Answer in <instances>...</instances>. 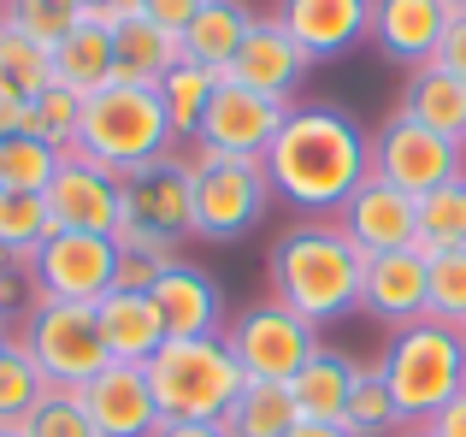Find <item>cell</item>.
<instances>
[{"label": "cell", "mask_w": 466, "mask_h": 437, "mask_svg": "<svg viewBox=\"0 0 466 437\" xmlns=\"http://www.w3.org/2000/svg\"><path fill=\"white\" fill-rule=\"evenodd\" d=\"M113 54H118V77L113 83L159 89V77L183 59V36H171L166 24H154V18H142V12H137V18H125L113 30Z\"/></svg>", "instance_id": "25"}, {"label": "cell", "mask_w": 466, "mask_h": 437, "mask_svg": "<svg viewBox=\"0 0 466 437\" xmlns=\"http://www.w3.org/2000/svg\"><path fill=\"white\" fill-rule=\"evenodd\" d=\"M284 118H289V101H272V95H254V89H242V83L218 77L195 142L225 154V160H266V148H272V137L284 130Z\"/></svg>", "instance_id": "11"}, {"label": "cell", "mask_w": 466, "mask_h": 437, "mask_svg": "<svg viewBox=\"0 0 466 437\" xmlns=\"http://www.w3.org/2000/svg\"><path fill=\"white\" fill-rule=\"evenodd\" d=\"M154 301L171 337H225V290L195 260H171L154 278Z\"/></svg>", "instance_id": "20"}, {"label": "cell", "mask_w": 466, "mask_h": 437, "mask_svg": "<svg viewBox=\"0 0 466 437\" xmlns=\"http://www.w3.org/2000/svg\"><path fill=\"white\" fill-rule=\"evenodd\" d=\"M166 272L159 260H142V254H125L118 260V290H154V278Z\"/></svg>", "instance_id": "42"}, {"label": "cell", "mask_w": 466, "mask_h": 437, "mask_svg": "<svg viewBox=\"0 0 466 437\" xmlns=\"http://www.w3.org/2000/svg\"><path fill=\"white\" fill-rule=\"evenodd\" d=\"M225 343L237 355V367L260 384H289L301 367L319 355V325L289 313L284 301H260V308H242L237 320L225 325Z\"/></svg>", "instance_id": "8"}, {"label": "cell", "mask_w": 466, "mask_h": 437, "mask_svg": "<svg viewBox=\"0 0 466 437\" xmlns=\"http://www.w3.org/2000/svg\"><path fill=\"white\" fill-rule=\"evenodd\" d=\"M413 249L431 260V254H449V249H466V178L455 184L420 196V242Z\"/></svg>", "instance_id": "33"}, {"label": "cell", "mask_w": 466, "mask_h": 437, "mask_svg": "<svg viewBox=\"0 0 466 437\" xmlns=\"http://www.w3.org/2000/svg\"><path fill=\"white\" fill-rule=\"evenodd\" d=\"M125 218L142 230H159L171 242L195 237V172H189V160L166 154L148 172L125 178Z\"/></svg>", "instance_id": "14"}, {"label": "cell", "mask_w": 466, "mask_h": 437, "mask_svg": "<svg viewBox=\"0 0 466 437\" xmlns=\"http://www.w3.org/2000/svg\"><path fill=\"white\" fill-rule=\"evenodd\" d=\"M0 343H6V331H0Z\"/></svg>", "instance_id": "51"}, {"label": "cell", "mask_w": 466, "mask_h": 437, "mask_svg": "<svg viewBox=\"0 0 466 437\" xmlns=\"http://www.w3.org/2000/svg\"><path fill=\"white\" fill-rule=\"evenodd\" d=\"M54 237V218H47L42 196H18V189H0V260L30 266V254Z\"/></svg>", "instance_id": "31"}, {"label": "cell", "mask_w": 466, "mask_h": 437, "mask_svg": "<svg viewBox=\"0 0 466 437\" xmlns=\"http://www.w3.org/2000/svg\"><path fill=\"white\" fill-rule=\"evenodd\" d=\"M54 6H66V12H77V18H83V12H89L95 0H54Z\"/></svg>", "instance_id": "47"}, {"label": "cell", "mask_w": 466, "mask_h": 437, "mask_svg": "<svg viewBox=\"0 0 466 437\" xmlns=\"http://www.w3.org/2000/svg\"><path fill=\"white\" fill-rule=\"evenodd\" d=\"M47 83H54V54H47L42 42H30L18 24L0 18V89H12V95H24V101H35Z\"/></svg>", "instance_id": "32"}, {"label": "cell", "mask_w": 466, "mask_h": 437, "mask_svg": "<svg viewBox=\"0 0 466 437\" xmlns=\"http://www.w3.org/2000/svg\"><path fill=\"white\" fill-rule=\"evenodd\" d=\"M101 313V337H106V355L113 361H130V367H148L166 343V313H159L154 290H106L95 301Z\"/></svg>", "instance_id": "21"}, {"label": "cell", "mask_w": 466, "mask_h": 437, "mask_svg": "<svg viewBox=\"0 0 466 437\" xmlns=\"http://www.w3.org/2000/svg\"><path fill=\"white\" fill-rule=\"evenodd\" d=\"M461 337H466V325H461Z\"/></svg>", "instance_id": "52"}, {"label": "cell", "mask_w": 466, "mask_h": 437, "mask_svg": "<svg viewBox=\"0 0 466 437\" xmlns=\"http://www.w3.org/2000/svg\"><path fill=\"white\" fill-rule=\"evenodd\" d=\"M183 160H189V172H195V237H207V242L248 237L266 218V208L278 201L260 160H225V154L201 148V142H195Z\"/></svg>", "instance_id": "7"}, {"label": "cell", "mask_w": 466, "mask_h": 437, "mask_svg": "<svg viewBox=\"0 0 466 437\" xmlns=\"http://www.w3.org/2000/svg\"><path fill=\"white\" fill-rule=\"evenodd\" d=\"M425 320L466 325V249L431 254V290H425Z\"/></svg>", "instance_id": "35"}, {"label": "cell", "mask_w": 466, "mask_h": 437, "mask_svg": "<svg viewBox=\"0 0 466 437\" xmlns=\"http://www.w3.org/2000/svg\"><path fill=\"white\" fill-rule=\"evenodd\" d=\"M372 178L408 189V196H431V189L466 178V142H449V137H437V130L396 113L372 137Z\"/></svg>", "instance_id": "10"}, {"label": "cell", "mask_w": 466, "mask_h": 437, "mask_svg": "<svg viewBox=\"0 0 466 437\" xmlns=\"http://www.w3.org/2000/svg\"><path fill=\"white\" fill-rule=\"evenodd\" d=\"M148 384L159 420H225L248 372L237 367L225 337H166L159 355L148 361Z\"/></svg>", "instance_id": "5"}, {"label": "cell", "mask_w": 466, "mask_h": 437, "mask_svg": "<svg viewBox=\"0 0 466 437\" xmlns=\"http://www.w3.org/2000/svg\"><path fill=\"white\" fill-rule=\"evenodd\" d=\"M71 154H83V160L106 166L118 178H137L154 160L177 154V130L166 118L159 89L106 83V89L83 95V118H77V137H71Z\"/></svg>", "instance_id": "3"}, {"label": "cell", "mask_w": 466, "mask_h": 437, "mask_svg": "<svg viewBox=\"0 0 466 437\" xmlns=\"http://www.w3.org/2000/svg\"><path fill=\"white\" fill-rule=\"evenodd\" d=\"M47 201V218H54V230H95V237H113L118 225H125V178L106 172V166L83 160V154L66 148V160H59L54 184L42 189Z\"/></svg>", "instance_id": "12"}, {"label": "cell", "mask_w": 466, "mask_h": 437, "mask_svg": "<svg viewBox=\"0 0 466 437\" xmlns=\"http://www.w3.org/2000/svg\"><path fill=\"white\" fill-rule=\"evenodd\" d=\"M195 12H201V0H142V18L166 24L171 36H183L195 24Z\"/></svg>", "instance_id": "40"}, {"label": "cell", "mask_w": 466, "mask_h": 437, "mask_svg": "<svg viewBox=\"0 0 466 437\" xmlns=\"http://www.w3.org/2000/svg\"><path fill=\"white\" fill-rule=\"evenodd\" d=\"M396 437H437V432H431V426H401Z\"/></svg>", "instance_id": "48"}, {"label": "cell", "mask_w": 466, "mask_h": 437, "mask_svg": "<svg viewBox=\"0 0 466 437\" xmlns=\"http://www.w3.org/2000/svg\"><path fill=\"white\" fill-rule=\"evenodd\" d=\"M113 77H118L113 30L77 18V30L54 47V83H66V89H77V95H95V89H106Z\"/></svg>", "instance_id": "26"}, {"label": "cell", "mask_w": 466, "mask_h": 437, "mask_svg": "<svg viewBox=\"0 0 466 437\" xmlns=\"http://www.w3.org/2000/svg\"><path fill=\"white\" fill-rule=\"evenodd\" d=\"M401 118H413V125L437 130L449 142H466V83L455 71H443L437 59L431 66H413L408 89H401Z\"/></svg>", "instance_id": "23"}, {"label": "cell", "mask_w": 466, "mask_h": 437, "mask_svg": "<svg viewBox=\"0 0 466 437\" xmlns=\"http://www.w3.org/2000/svg\"><path fill=\"white\" fill-rule=\"evenodd\" d=\"M342 426L354 437H396L401 432V414H396V402H390V384H384L378 367H360V384H354V396H349Z\"/></svg>", "instance_id": "34"}, {"label": "cell", "mask_w": 466, "mask_h": 437, "mask_svg": "<svg viewBox=\"0 0 466 437\" xmlns=\"http://www.w3.org/2000/svg\"><path fill=\"white\" fill-rule=\"evenodd\" d=\"M437 66H443V71H455V77L466 83V6H455V18H449L443 47H437Z\"/></svg>", "instance_id": "39"}, {"label": "cell", "mask_w": 466, "mask_h": 437, "mask_svg": "<svg viewBox=\"0 0 466 437\" xmlns=\"http://www.w3.org/2000/svg\"><path fill=\"white\" fill-rule=\"evenodd\" d=\"M30 125H35V107L24 101V95L0 89V142H6V137H24ZM30 137H35V130H30Z\"/></svg>", "instance_id": "41"}, {"label": "cell", "mask_w": 466, "mask_h": 437, "mask_svg": "<svg viewBox=\"0 0 466 437\" xmlns=\"http://www.w3.org/2000/svg\"><path fill=\"white\" fill-rule=\"evenodd\" d=\"M225 437H289L301 426V408L296 396H289V384H260L248 379L242 384V396L225 408Z\"/></svg>", "instance_id": "27"}, {"label": "cell", "mask_w": 466, "mask_h": 437, "mask_svg": "<svg viewBox=\"0 0 466 437\" xmlns=\"http://www.w3.org/2000/svg\"><path fill=\"white\" fill-rule=\"evenodd\" d=\"M378 372L390 384L401 426H431L449 402L466 391V337L443 320H413L390 331Z\"/></svg>", "instance_id": "4"}, {"label": "cell", "mask_w": 466, "mask_h": 437, "mask_svg": "<svg viewBox=\"0 0 466 437\" xmlns=\"http://www.w3.org/2000/svg\"><path fill=\"white\" fill-rule=\"evenodd\" d=\"M266 278H272V301H284L289 313L313 325H330L342 313H360L366 254L337 218H301L272 242Z\"/></svg>", "instance_id": "2"}, {"label": "cell", "mask_w": 466, "mask_h": 437, "mask_svg": "<svg viewBox=\"0 0 466 437\" xmlns=\"http://www.w3.org/2000/svg\"><path fill=\"white\" fill-rule=\"evenodd\" d=\"M47 391H54V384L42 379V367L24 355L18 337H6V343H0V432H24V420L35 414V402H42Z\"/></svg>", "instance_id": "29"}, {"label": "cell", "mask_w": 466, "mask_h": 437, "mask_svg": "<svg viewBox=\"0 0 466 437\" xmlns=\"http://www.w3.org/2000/svg\"><path fill=\"white\" fill-rule=\"evenodd\" d=\"M337 225L354 237V249L372 260V254H396L420 242V196L384 184V178H366L349 196V208L337 213Z\"/></svg>", "instance_id": "15"}, {"label": "cell", "mask_w": 466, "mask_h": 437, "mask_svg": "<svg viewBox=\"0 0 466 437\" xmlns=\"http://www.w3.org/2000/svg\"><path fill=\"white\" fill-rule=\"evenodd\" d=\"M431 432H437V437H466V391H461L455 402H449L443 414L431 420Z\"/></svg>", "instance_id": "44"}, {"label": "cell", "mask_w": 466, "mask_h": 437, "mask_svg": "<svg viewBox=\"0 0 466 437\" xmlns=\"http://www.w3.org/2000/svg\"><path fill=\"white\" fill-rule=\"evenodd\" d=\"M12 337L24 343V355L42 367V379L54 384V391H83V384L113 361L106 355V337H101V313H95L89 301L35 296Z\"/></svg>", "instance_id": "6"}, {"label": "cell", "mask_w": 466, "mask_h": 437, "mask_svg": "<svg viewBox=\"0 0 466 437\" xmlns=\"http://www.w3.org/2000/svg\"><path fill=\"white\" fill-rule=\"evenodd\" d=\"M0 18L18 24V30L30 36V42H42L47 54H54V47L66 42L71 30H77V12L54 6V0H0Z\"/></svg>", "instance_id": "36"}, {"label": "cell", "mask_w": 466, "mask_h": 437, "mask_svg": "<svg viewBox=\"0 0 466 437\" xmlns=\"http://www.w3.org/2000/svg\"><path fill=\"white\" fill-rule=\"evenodd\" d=\"M308 66H313V59L301 54L296 36H289L278 18H260V24L248 30V42H242V54L230 59L225 77H230V83H242V89H254V95L289 101V95L301 89V77H308Z\"/></svg>", "instance_id": "18"}, {"label": "cell", "mask_w": 466, "mask_h": 437, "mask_svg": "<svg viewBox=\"0 0 466 437\" xmlns=\"http://www.w3.org/2000/svg\"><path fill=\"white\" fill-rule=\"evenodd\" d=\"M24 437H95L89 414H83V396L77 391H47L35 402V414L24 420Z\"/></svg>", "instance_id": "37"}, {"label": "cell", "mask_w": 466, "mask_h": 437, "mask_svg": "<svg viewBox=\"0 0 466 437\" xmlns=\"http://www.w3.org/2000/svg\"><path fill=\"white\" fill-rule=\"evenodd\" d=\"M278 24L301 42L308 59H337L372 42V0H278Z\"/></svg>", "instance_id": "17"}, {"label": "cell", "mask_w": 466, "mask_h": 437, "mask_svg": "<svg viewBox=\"0 0 466 437\" xmlns=\"http://www.w3.org/2000/svg\"><path fill=\"white\" fill-rule=\"evenodd\" d=\"M425 290H431V260L420 249L372 254L360 278V313H372L378 325L401 331V325L425 320Z\"/></svg>", "instance_id": "16"}, {"label": "cell", "mask_w": 466, "mask_h": 437, "mask_svg": "<svg viewBox=\"0 0 466 437\" xmlns=\"http://www.w3.org/2000/svg\"><path fill=\"white\" fill-rule=\"evenodd\" d=\"M354 384H360V361H349L342 349H319L308 367L289 379V396H296L301 420H313V426H342Z\"/></svg>", "instance_id": "22"}, {"label": "cell", "mask_w": 466, "mask_h": 437, "mask_svg": "<svg viewBox=\"0 0 466 437\" xmlns=\"http://www.w3.org/2000/svg\"><path fill=\"white\" fill-rule=\"evenodd\" d=\"M0 437H24V432H0Z\"/></svg>", "instance_id": "49"}, {"label": "cell", "mask_w": 466, "mask_h": 437, "mask_svg": "<svg viewBox=\"0 0 466 437\" xmlns=\"http://www.w3.org/2000/svg\"><path fill=\"white\" fill-rule=\"evenodd\" d=\"M260 166L278 201H289L308 218H337L354 189L372 178V137L342 107H289Z\"/></svg>", "instance_id": "1"}, {"label": "cell", "mask_w": 466, "mask_h": 437, "mask_svg": "<svg viewBox=\"0 0 466 437\" xmlns=\"http://www.w3.org/2000/svg\"><path fill=\"white\" fill-rule=\"evenodd\" d=\"M154 437H225L218 420H159Z\"/></svg>", "instance_id": "43"}, {"label": "cell", "mask_w": 466, "mask_h": 437, "mask_svg": "<svg viewBox=\"0 0 466 437\" xmlns=\"http://www.w3.org/2000/svg\"><path fill=\"white\" fill-rule=\"evenodd\" d=\"M59 160H66V148L47 137H6L0 142V189H18V196H42L47 184H54Z\"/></svg>", "instance_id": "30"}, {"label": "cell", "mask_w": 466, "mask_h": 437, "mask_svg": "<svg viewBox=\"0 0 466 437\" xmlns=\"http://www.w3.org/2000/svg\"><path fill=\"white\" fill-rule=\"evenodd\" d=\"M118 242L95 237V230H54L42 249L30 254L24 278H30L35 296L47 301H101L106 290H118Z\"/></svg>", "instance_id": "9"}, {"label": "cell", "mask_w": 466, "mask_h": 437, "mask_svg": "<svg viewBox=\"0 0 466 437\" xmlns=\"http://www.w3.org/2000/svg\"><path fill=\"white\" fill-rule=\"evenodd\" d=\"M449 18H455L449 0H372V42H378V54H390L408 71L431 66Z\"/></svg>", "instance_id": "19"}, {"label": "cell", "mask_w": 466, "mask_h": 437, "mask_svg": "<svg viewBox=\"0 0 466 437\" xmlns=\"http://www.w3.org/2000/svg\"><path fill=\"white\" fill-rule=\"evenodd\" d=\"M35 137H47V142H59V148H71V137H77V118H83V95L77 89H66V83H47L42 95H35Z\"/></svg>", "instance_id": "38"}, {"label": "cell", "mask_w": 466, "mask_h": 437, "mask_svg": "<svg viewBox=\"0 0 466 437\" xmlns=\"http://www.w3.org/2000/svg\"><path fill=\"white\" fill-rule=\"evenodd\" d=\"M254 24H260V18H254L242 0H201L195 24L183 30V59H195V66H207V71H218V77H225L230 59L242 54V42H248Z\"/></svg>", "instance_id": "24"}, {"label": "cell", "mask_w": 466, "mask_h": 437, "mask_svg": "<svg viewBox=\"0 0 466 437\" xmlns=\"http://www.w3.org/2000/svg\"><path fill=\"white\" fill-rule=\"evenodd\" d=\"M6 308H12V278H6V266H0V320H6Z\"/></svg>", "instance_id": "46"}, {"label": "cell", "mask_w": 466, "mask_h": 437, "mask_svg": "<svg viewBox=\"0 0 466 437\" xmlns=\"http://www.w3.org/2000/svg\"><path fill=\"white\" fill-rule=\"evenodd\" d=\"M213 89H218V71L195 66V59H177V66L159 77V101H166V118H171V130H177V142H195Z\"/></svg>", "instance_id": "28"}, {"label": "cell", "mask_w": 466, "mask_h": 437, "mask_svg": "<svg viewBox=\"0 0 466 437\" xmlns=\"http://www.w3.org/2000/svg\"><path fill=\"white\" fill-rule=\"evenodd\" d=\"M449 6H466V0H449Z\"/></svg>", "instance_id": "50"}, {"label": "cell", "mask_w": 466, "mask_h": 437, "mask_svg": "<svg viewBox=\"0 0 466 437\" xmlns=\"http://www.w3.org/2000/svg\"><path fill=\"white\" fill-rule=\"evenodd\" d=\"M289 437H354V432H349V426H313V420H301Z\"/></svg>", "instance_id": "45"}, {"label": "cell", "mask_w": 466, "mask_h": 437, "mask_svg": "<svg viewBox=\"0 0 466 437\" xmlns=\"http://www.w3.org/2000/svg\"><path fill=\"white\" fill-rule=\"evenodd\" d=\"M77 396H83V414H89L95 437H154L159 432V402H154L148 367L106 361Z\"/></svg>", "instance_id": "13"}]
</instances>
